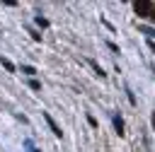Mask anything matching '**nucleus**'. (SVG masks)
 I'll use <instances>...</instances> for the list:
<instances>
[{
    "label": "nucleus",
    "instance_id": "0eeeda50",
    "mask_svg": "<svg viewBox=\"0 0 155 152\" xmlns=\"http://www.w3.org/2000/svg\"><path fill=\"white\" fill-rule=\"evenodd\" d=\"M150 17H153V22H155V10H153V12H150Z\"/></svg>",
    "mask_w": 155,
    "mask_h": 152
},
{
    "label": "nucleus",
    "instance_id": "20e7f679",
    "mask_svg": "<svg viewBox=\"0 0 155 152\" xmlns=\"http://www.w3.org/2000/svg\"><path fill=\"white\" fill-rule=\"evenodd\" d=\"M114 128H116V133H119V135H124V121H121V116H116V118H114Z\"/></svg>",
    "mask_w": 155,
    "mask_h": 152
},
{
    "label": "nucleus",
    "instance_id": "f03ea898",
    "mask_svg": "<svg viewBox=\"0 0 155 152\" xmlns=\"http://www.w3.org/2000/svg\"><path fill=\"white\" fill-rule=\"evenodd\" d=\"M44 118H46V123L51 125V130H53V135H58V138H61V135H63V130H61V128L56 125V121H53V118H51L48 113H44Z\"/></svg>",
    "mask_w": 155,
    "mask_h": 152
},
{
    "label": "nucleus",
    "instance_id": "423d86ee",
    "mask_svg": "<svg viewBox=\"0 0 155 152\" xmlns=\"http://www.w3.org/2000/svg\"><path fill=\"white\" fill-rule=\"evenodd\" d=\"M36 24H39V27H46V24H48V22H46V19H44V17H36Z\"/></svg>",
    "mask_w": 155,
    "mask_h": 152
},
{
    "label": "nucleus",
    "instance_id": "39448f33",
    "mask_svg": "<svg viewBox=\"0 0 155 152\" xmlns=\"http://www.w3.org/2000/svg\"><path fill=\"white\" fill-rule=\"evenodd\" d=\"M22 72H27V75H34V72H36V70H34V68H31V65H24V68H22Z\"/></svg>",
    "mask_w": 155,
    "mask_h": 152
},
{
    "label": "nucleus",
    "instance_id": "7ed1b4c3",
    "mask_svg": "<svg viewBox=\"0 0 155 152\" xmlns=\"http://www.w3.org/2000/svg\"><path fill=\"white\" fill-rule=\"evenodd\" d=\"M0 65H2L5 70H10V72H15V65H12V60H7V58H2V55H0Z\"/></svg>",
    "mask_w": 155,
    "mask_h": 152
},
{
    "label": "nucleus",
    "instance_id": "f257e3e1",
    "mask_svg": "<svg viewBox=\"0 0 155 152\" xmlns=\"http://www.w3.org/2000/svg\"><path fill=\"white\" fill-rule=\"evenodd\" d=\"M133 10H136V14H140V17H145V14H150V12H153V5L143 0V2H136V5H133Z\"/></svg>",
    "mask_w": 155,
    "mask_h": 152
}]
</instances>
